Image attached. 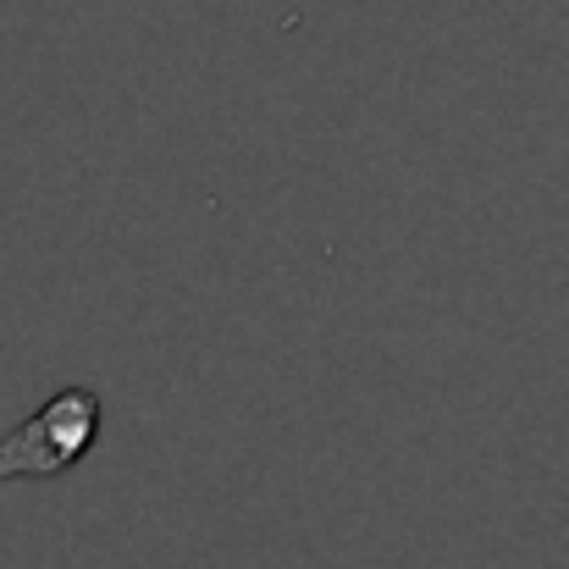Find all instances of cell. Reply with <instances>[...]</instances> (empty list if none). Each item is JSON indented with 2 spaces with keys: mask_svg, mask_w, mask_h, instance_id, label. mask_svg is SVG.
Wrapping results in <instances>:
<instances>
[{
  "mask_svg": "<svg viewBox=\"0 0 569 569\" xmlns=\"http://www.w3.org/2000/svg\"><path fill=\"white\" fill-rule=\"evenodd\" d=\"M94 437H100V398L89 387H67L0 442V481L61 476L94 448Z\"/></svg>",
  "mask_w": 569,
  "mask_h": 569,
  "instance_id": "obj_1",
  "label": "cell"
}]
</instances>
